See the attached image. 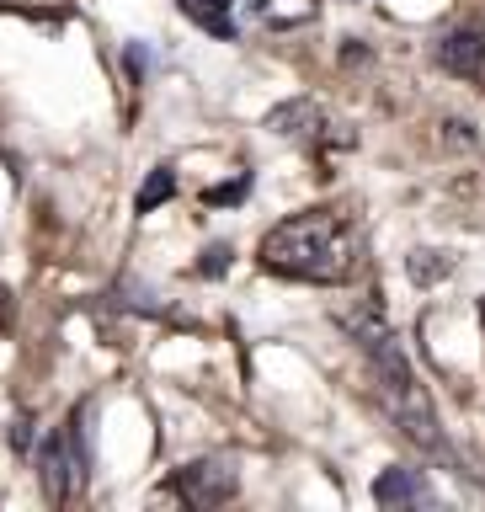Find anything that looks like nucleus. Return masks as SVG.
<instances>
[{
  "label": "nucleus",
  "mask_w": 485,
  "mask_h": 512,
  "mask_svg": "<svg viewBox=\"0 0 485 512\" xmlns=\"http://www.w3.org/2000/svg\"><path fill=\"white\" fill-rule=\"evenodd\" d=\"M374 502H379V507H427V502H432V486L422 480V470L390 464V470L374 480Z\"/></svg>",
  "instance_id": "7"
},
{
  "label": "nucleus",
  "mask_w": 485,
  "mask_h": 512,
  "mask_svg": "<svg viewBox=\"0 0 485 512\" xmlns=\"http://www.w3.org/2000/svg\"><path fill=\"white\" fill-rule=\"evenodd\" d=\"M176 11H182L192 27H203L208 38H219V43L240 38L235 32V0H176Z\"/></svg>",
  "instance_id": "8"
},
{
  "label": "nucleus",
  "mask_w": 485,
  "mask_h": 512,
  "mask_svg": "<svg viewBox=\"0 0 485 512\" xmlns=\"http://www.w3.org/2000/svg\"><path fill=\"white\" fill-rule=\"evenodd\" d=\"M432 59H438L448 75H459V80H480L485 75V32H475V27L443 32L438 48H432Z\"/></svg>",
  "instance_id": "6"
},
{
  "label": "nucleus",
  "mask_w": 485,
  "mask_h": 512,
  "mask_svg": "<svg viewBox=\"0 0 485 512\" xmlns=\"http://www.w3.org/2000/svg\"><path fill=\"white\" fill-rule=\"evenodd\" d=\"M358 6H363V0H358Z\"/></svg>",
  "instance_id": "15"
},
{
  "label": "nucleus",
  "mask_w": 485,
  "mask_h": 512,
  "mask_svg": "<svg viewBox=\"0 0 485 512\" xmlns=\"http://www.w3.org/2000/svg\"><path fill=\"white\" fill-rule=\"evenodd\" d=\"M342 326L352 331V342L363 347L368 368H374V395L384 416L406 432V438L422 448L427 459H448V438L438 427V411H432V400L422 390V379H416V368L406 358V347H400V336L390 331V320H384L379 304H363L358 315H347Z\"/></svg>",
  "instance_id": "1"
},
{
  "label": "nucleus",
  "mask_w": 485,
  "mask_h": 512,
  "mask_svg": "<svg viewBox=\"0 0 485 512\" xmlns=\"http://www.w3.org/2000/svg\"><path fill=\"white\" fill-rule=\"evenodd\" d=\"M230 267H235V246L230 240H214V246L203 251V262H198V278H224Z\"/></svg>",
  "instance_id": "12"
},
{
  "label": "nucleus",
  "mask_w": 485,
  "mask_h": 512,
  "mask_svg": "<svg viewBox=\"0 0 485 512\" xmlns=\"http://www.w3.org/2000/svg\"><path fill=\"white\" fill-rule=\"evenodd\" d=\"M11 448L16 454H32V416H22V422L11 427Z\"/></svg>",
  "instance_id": "13"
},
{
  "label": "nucleus",
  "mask_w": 485,
  "mask_h": 512,
  "mask_svg": "<svg viewBox=\"0 0 485 512\" xmlns=\"http://www.w3.org/2000/svg\"><path fill=\"white\" fill-rule=\"evenodd\" d=\"M198 198H203L208 208H235V203H246V198H251V171H235L230 182H214V187H203Z\"/></svg>",
  "instance_id": "10"
},
{
  "label": "nucleus",
  "mask_w": 485,
  "mask_h": 512,
  "mask_svg": "<svg viewBox=\"0 0 485 512\" xmlns=\"http://www.w3.org/2000/svg\"><path fill=\"white\" fill-rule=\"evenodd\" d=\"M267 128H272V134H283V139L310 144V150H326V144H352V134L315 102V96H288V102H278V107L267 112Z\"/></svg>",
  "instance_id": "5"
},
{
  "label": "nucleus",
  "mask_w": 485,
  "mask_h": 512,
  "mask_svg": "<svg viewBox=\"0 0 485 512\" xmlns=\"http://www.w3.org/2000/svg\"><path fill=\"white\" fill-rule=\"evenodd\" d=\"M160 491L176 496V502L192 507V512H214V507H224V502H235V491H240V464H235L230 454H203V459L182 464V470H171Z\"/></svg>",
  "instance_id": "4"
},
{
  "label": "nucleus",
  "mask_w": 485,
  "mask_h": 512,
  "mask_svg": "<svg viewBox=\"0 0 485 512\" xmlns=\"http://www.w3.org/2000/svg\"><path fill=\"white\" fill-rule=\"evenodd\" d=\"M406 272H411V283H438V278L454 272V256H448V251H411Z\"/></svg>",
  "instance_id": "11"
},
{
  "label": "nucleus",
  "mask_w": 485,
  "mask_h": 512,
  "mask_svg": "<svg viewBox=\"0 0 485 512\" xmlns=\"http://www.w3.org/2000/svg\"><path fill=\"white\" fill-rule=\"evenodd\" d=\"M256 262L283 283L336 288L358 272V230L342 208H304V214H288L262 235Z\"/></svg>",
  "instance_id": "2"
},
{
  "label": "nucleus",
  "mask_w": 485,
  "mask_h": 512,
  "mask_svg": "<svg viewBox=\"0 0 485 512\" xmlns=\"http://www.w3.org/2000/svg\"><path fill=\"white\" fill-rule=\"evenodd\" d=\"M86 480H91V443H86V427L75 416L70 427H54L38 443V486H43L48 507H64L86 491Z\"/></svg>",
  "instance_id": "3"
},
{
  "label": "nucleus",
  "mask_w": 485,
  "mask_h": 512,
  "mask_svg": "<svg viewBox=\"0 0 485 512\" xmlns=\"http://www.w3.org/2000/svg\"><path fill=\"white\" fill-rule=\"evenodd\" d=\"M480 320H485V299H480Z\"/></svg>",
  "instance_id": "14"
},
{
  "label": "nucleus",
  "mask_w": 485,
  "mask_h": 512,
  "mask_svg": "<svg viewBox=\"0 0 485 512\" xmlns=\"http://www.w3.org/2000/svg\"><path fill=\"white\" fill-rule=\"evenodd\" d=\"M171 198H176V171L171 166H155L139 182V192H134V214H155V208L171 203Z\"/></svg>",
  "instance_id": "9"
}]
</instances>
